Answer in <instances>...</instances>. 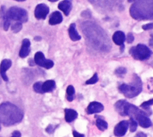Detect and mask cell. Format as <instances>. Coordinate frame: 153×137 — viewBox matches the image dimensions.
<instances>
[{
  "mask_svg": "<svg viewBox=\"0 0 153 137\" xmlns=\"http://www.w3.org/2000/svg\"><path fill=\"white\" fill-rule=\"evenodd\" d=\"M134 0H128V2H133V1H134Z\"/></svg>",
  "mask_w": 153,
  "mask_h": 137,
  "instance_id": "37",
  "label": "cell"
},
{
  "mask_svg": "<svg viewBox=\"0 0 153 137\" xmlns=\"http://www.w3.org/2000/svg\"><path fill=\"white\" fill-rule=\"evenodd\" d=\"M1 124H0V130H1Z\"/></svg>",
  "mask_w": 153,
  "mask_h": 137,
  "instance_id": "39",
  "label": "cell"
},
{
  "mask_svg": "<svg viewBox=\"0 0 153 137\" xmlns=\"http://www.w3.org/2000/svg\"><path fill=\"white\" fill-rule=\"evenodd\" d=\"M12 136H16V137H19L21 136V133L20 132L16 130L12 133Z\"/></svg>",
  "mask_w": 153,
  "mask_h": 137,
  "instance_id": "32",
  "label": "cell"
},
{
  "mask_svg": "<svg viewBox=\"0 0 153 137\" xmlns=\"http://www.w3.org/2000/svg\"><path fill=\"white\" fill-rule=\"evenodd\" d=\"M6 16L11 20H16L21 23L26 22L28 20V14L26 10L18 7H12L5 13Z\"/></svg>",
  "mask_w": 153,
  "mask_h": 137,
  "instance_id": "6",
  "label": "cell"
},
{
  "mask_svg": "<svg viewBox=\"0 0 153 137\" xmlns=\"http://www.w3.org/2000/svg\"><path fill=\"white\" fill-rule=\"evenodd\" d=\"M23 118L22 111L16 105L10 102L0 105V122L5 126L20 123Z\"/></svg>",
  "mask_w": 153,
  "mask_h": 137,
  "instance_id": "1",
  "label": "cell"
},
{
  "mask_svg": "<svg viewBox=\"0 0 153 137\" xmlns=\"http://www.w3.org/2000/svg\"><path fill=\"white\" fill-rule=\"evenodd\" d=\"M58 8L62 10L66 16H68L72 9V4L69 0H64L59 3Z\"/></svg>",
  "mask_w": 153,
  "mask_h": 137,
  "instance_id": "15",
  "label": "cell"
},
{
  "mask_svg": "<svg viewBox=\"0 0 153 137\" xmlns=\"http://www.w3.org/2000/svg\"><path fill=\"white\" fill-rule=\"evenodd\" d=\"M152 105H153V99L143 102L140 105V107L142 108H143V109L147 111H150V108H149Z\"/></svg>",
  "mask_w": 153,
  "mask_h": 137,
  "instance_id": "23",
  "label": "cell"
},
{
  "mask_svg": "<svg viewBox=\"0 0 153 137\" xmlns=\"http://www.w3.org/2000/svg\"><path fill=\"white\" fill-rule=\"evenodd\" d=\"M112 40L114 43L117 45L121 46L123 44L124 41L126 40L125 34L121 31H117L115 32L112 35Z\"/></svg>",
  "mask_w": 153,
  "mask_h": 137,
  "instance_id": "14",
  "label": "cell"
},
{
  "mask_svg": "<svg viewBox=\"0 0 153 137\" xmlns=\"http://www.w3.org/2000/svg\"><path fill=\"white\" fill-rule=\"evenodd\" d=\"M22 28V24L21 22H16L11 26V30L14 33L19 32Z\"/></svg>",
  "mask_w": 153,
  "mask_h": 137,
  "instance_id": "25",
  "label": "cell"
},
{
  "mask_svg": "<svg viewBox=\"0 0 153 137\" xmlns=\"http://www.w3.org/2000/svg\"><path fill=\"white\" fill-rule=\"evenodd\" d=\"M30 51V42L27 38H25L22 41V44L19 52V56L21 58H26Z\"/></svg>",
  "mask_w": 153,
  "mask_h": 137,
  "instance_id": "13",
  "label": "cell"
},
{
  "mask_svg": "<svg viewBox=\"0 0 153 137\" xmlns=\"http://www.w3.org/2000/svg\"><path fill=\"white\" fill-rule=\"evenodd\" d=\"M134 36L132 33L129 32L127 35V38H126V41L128 43H131L134 41Z\"/></svg>",
  "mask_w": 153,
  "mask_h": 137,
  "instance_id": "28",
  "label": "cell"
},
{
  "mask_svg": "<svg viewBox=\"0 0 153 137\" xmlns=\"http://www.w3.org/2000/svg\"><path fill=\"white\" fill-rule=\"evenodd\" d=\"M97 118L96 120V124L97 127L101 131H104L106 129H107L108 124V123L103 119H102L99 116H96Z\"/></svg>",
  "mask_w": 153,
  "mask_h": 137,
  "instance_id": "20",
  "label": "cell"
},
{
  "mask_svg": "<svg viewBox=\"0 0 153 137\" xmlns=\"http://www.w3.org/2000/svg\"><path fill=\"white\" fill-rule=\"evenodd\" d=\"M0 84H1V79H0Z\"/></svg>",
  "mask_w": 153,
  "mask_h": 137,
  "instance_id": "40",
  "label": "cell"
},
{
  "mask_svg": "<svg viewBox=\"0 0 153 137\" xmlns=\"http://www.w3.org/2000/svg\"><path fill=\"white\" fill-rule=\"evenodd\" d=\"M142 28L143 30H149L153 28V23H147L145 25H142Z\"/></svg>",
  "mask_w": 153,
  "mask_h": 137,
  "instance_id": "30",
  "label": "cell"
},
{
  "mask_svg": "<svg viewBox=\"0 0 153 137\" xmlns=\"http://www.w3.org/2000/svg\"><path fill=\"white\" fill-rule=\"evenodd\" d=\"M48 1H49L50 2H56V1H57L58 0H48Z\"/></svg>",
  "mask_w": 153,
  "mask_h": 137,
  "instance_id": "36",
  "label": "cell"
},
{
  "mask_svg": "<svg viewBox=\"0 0 153 137\" xmlns=\"http://www.w3.org/2000/svg\"><path fill=\"white\" fill-rule=\"evenodd\" d=\"M34 62L37 65L47 69L51 68L54 65V62L51 59H46L44 53L41 52H37L35 54Z\"/></svg>",
  "mask_w": 153,
  "mask_h": 137,
  "instance_id": "7",
  "label": "cell"
},
{
  "mask_svg": "<svg viewBox=\"0 0 153 137\" xmlns=\"http://www.w3.org/2000/svg\"><path fill=\"white\" fill-rule=\"evenodd\" d=\"M56 129V127H54V126H53L52 124H49L47 127L46 128V132L50 134L54 132V130Z\"/></svg>",
  "mask_w": 153,
  "mask_h": 137,
  "instance_id": "29",
  "label": "cell"
},
{
  "mask_svg": "<svg viewBox=\"0 0 153 137\" xmlns=\"http://www.w3.org/2000/svg\"><path fill=\"white\" fill-rule=\"evenodd\" d=\"M124 45L123 44L121 45V47H120V50L121 52H123L124 51Z\"/></svg>",
  "mask_w": 153,
  "mask_h": 137,
  "instance_id": "35",
  "label": "cell"
},
{
  "mask_svg": "<svg viewBox=\"0 0 153 137\" xmlns=\"http://www.w3.org/2000/svg\"><path fill=\"white\" fill-rule=\"evenodd\" d=\"M129 127H130V131L131 132H134L136 130V129L137 127V121L133 118H130V120H129Z\"/></svg>",
  "mask_w": 153,
  "mask_h": 137,
  "instance_id": "22",
  "label": "cell"
},
{
  "mask_svg": "<svg viewBox=\"0 0 153 137\" xmlns=\"http://www.w3.org/2000/svg\"><path fill=\"white\" fill-rule=\"evenodd\" d=\"M118 90L125 97L131 99L139 95L142 90V82L140 78L136 75H133L132 81L129 84H123Z\"/></svg>",
  "mask_w": 153,
  "mask_h": 137,
  "instance_id": "3",
  "label": "cell"
},
{
  "mask_svg": "<svg viewBox=\"0 0 153 137\" xmlns=\"http://www.w3.org/2000/svg\"><path fill=\"white\" fill-rule=\"evenodd\" d=\"M15 1H25L26 0H15Z\"/></svg>",
  "mask_w": 153,
  "mask_h": 137,
  "instance_id": "38",
  "label": "cell"
},
{
  "mask_svg": "<svg viewBox=\"0 0 153 137\" xmlns=\"http://www.w3.org/2000/svg\"><path fill=\"white\" fill-rule=\"evenodd\" d=\"M149 44L151 47H153V36H152L151 38H150V40L149 41Z\"/></svg>",
  "mask_w": 153,
  "mask_h": 137,
  "instance_id": "34",
  "label": "cell"
},
{
  "mask_svg": "<svg viewBox=\"0 0 153 137\" xmlns=\"http://www.w3.org/2000/svg\"><path fill=\"white\" fill-rule=\"evenodd\" d=\"M42 82H41V81L35 83L33 86V90L37 93L43 94L44 93L42 90Z\"/></svg>",
  "mask_w": 153,
  "mask_h": 137,
  "instance_id": "24",
  "label": "cell"
},
{
  "mask_svg": "<svg viewBox=\"0 0 153 137\" xmlns=\"http://www.w3.org/2000/svg\"><path fill=\"white\" fill-rule=\"evenodd\" d=\"M11 64H12V62L9 59H3L1 63L0 74H1L2 78L5 81H8V78L6 75V72L8 69H9L10 68V67L11 66Z\"/></svg>",
  "mask_w": 153,
  "mask_h": 137,
  "instance_id": "11",
  "label": "cell"
},
{
  "mask_svg": "<svg viewBox=\"0 0 153 137\" xmlns=\"http://www.w3.org/2000/svg\"><path fill=\"white\" fill-rule=\"evenodd\" d=\"M75 95V88L74 87L70 85L66 88V99L69 102H72L74 99Z\"/></svg>",
  "mask_w": 153,
  "mask_h": 137,
  "instance_id": "21",
  "label": "cell"
},
{
  "mask_svg": "<svg viewBox=\"0 0 153 137\" xmlns=\"http://www.w3.org/2000/svg\"><path fill=\"white\" fill-rule=\"evenodd\" d=\"M78 117L77 112L72 109L66 108L65 109V118L66 122L71 123Z\"/></svg>",
  "mask_w": 153,
  "mask_h": 137,
  "instance_id": "18",
  "label": "cell"
},
{
  "mask_svg": "<svg viewBox=\"0 0 153 137\" xmlns=\"http://www.w3.org/2000/svg\"><path fill=\"white\" fill-rule=\"evenodd\" d=\"M146 134H145V133L142 132H138L136 135V136H146Z\"/></svg>",
  "mask_w": 153,
  "mask_h": 137,
  "instance_id": "33",
  "label": "cell"
},
{
  "mask_svg": "<svg viewBox=\"0 0 153 137\" xmlns=\"http://www.w3.org/2000/svg\"><path fill=\"white\" fill-rule=\"evenodd\" d=\"M129 53L135 59L143 61L148 59L152 54L151 50L143 44H138L129 50Z\"/></svg>",
  "mask_w": 153,
  "mask_h": 137,
  "instance_id": "5",
  "label": "cell"
},
{
  "mask_svg": "<svg viewBox=\"0 0 153 137\" xmlns=\"http://www.w3.org/2000/svg\"><path fill=\"white\" fill-rule=\"evenodd\" d=\"M104 109L103 105L98 102H91L89 103L87 108V112L88 114H93L95 113H99Z\"/></svg>",
  "mask_w": 153,
  "mask_h": 137,
  "instance_id": "10",
  "label": "cell"
},
{
  "mask_svg": "<svg viewBox=\"0 0 153 137\" xmlns=\"http://www.w3.org/2000/svg\"><path fill=\"white\" fill-rule=\"evenodd\" d=\"M63 20V17L62 14L58 11H54L50 15L49 17V23L51 25H55L60 23Z\"/></svg>",
  "mask_w": 153,
  "mask_h": 137,
  "instance_id": "16",
  "label": "cell"
},
{
  "mask_svg": "<svg viewBox=\"0 0 153 137\" xmlns=\"http://www.w3.org/2000/svg\"><path fill=\"white\" fill-rule=\"evenodd\" d=\"M115 111L121 116H129L136 120L137 116L143 112L137 106L132 105L125 100H120L114 105Z\"/></svg>",
  "mask_w": 153,
  "mask_h": 137,
  "instance_id": "4",
  "label": "cell"
},
{
  "mask_svg": "<svg viewBox=\"0 0 153 137\" xmlns=\"http://www.w3.org/2000/svg\"><path fill=\"white\" fill-rule=\"evenodd\" d=\"M99 80V78H98V75L97 73H95L93 76L88 79L86 82H85V84L86 85H90V84H96Z\"/></svg>",
  "mask_w": 153,
  "mask_h": 137,
  "instance_id": "26",
  "label": "cell"
},
{
  "mask_svg": "<svg viewBox=\"0 0 153 137\" xmlns=\"http://www.w3.org/2000/svg\"><path fill=\"white\" fill-rule=\"evenodd\" d=\"M73 136H75V137H83L85 135L84 134H81V133H79L78 132H77L75 130H74L73 131Z\"/></svg>",
  "mask_w": 153,
  "mask_h": 137,
  "instance_id": "31",
  "label": "cell"
},
{
  "mask_svg": "<svg viewBox=\"0 0 153 137\" xmlns=\"http://www.w3.org/2000/svg\"><path fill=\"white\" fill-rule=\"evenodd\" d=\"M56 88V82L53 80H47L42 82V90L43 93H50Z\"/></svg>",
  "mask_w": 153,
  "mask_h": 137,
  "instance_id": "19",
  "label": "cell"
},
{
  "mask_svg": "<svg viewBox=\"0 0 153 137\" xmlns=\"http://www.w3.org/2000/svg\"><path fill=\"white\" fill-rule=\"evenodd\" d=\"M127 72V69L124 67H120L115 70V73L116 74V75L119 76H123V75L126 74Z\"/></svg>",
  "mask_w": 153,
  "mask_h": 137,
  "instance_id": "27",
  "label": "cell"
},
{
  "mask_svg": "<svg viewBox=\"0 0 153 137\" xmlns=\"http://www.w3.org/2000/svg\"><path fill=\"white\" fill-rule=\"evenodd\" d=\"M129 122L127 120H123L118 123L115 127L114 133L116 136H124L128 128Z\"/></svg>",
  "mask_w": 153,
  "mask_h": 137,
  "instance_id": "9",
  "label": "cell"
},
{
  "mask_svg": "<svg viewBox=\"0 0 153 137\" xmlns=\"http://www.w3.org/2000/svg\"><path fill=\"white\" fill-rule=\"evenodd\" d=\"M68 32L70 38L72 41H78L81 38V37L78 33L76 29V25L75 23H71L68 29Z\"/></svg>",
  "mask_w": 153,
  "mask_h": 137,
  "instance_id": "17",
  "label": "cell"
},
{
  "mask_svg": "<svg viewBox=\"0 0 153 137\" xmlns=\"http://www.w3.org/2000/svg\"><path fill=\"white\" fill-rule=\"evenodd\" d=\"M49 13V7L45 4H39L35 9V16L38 19H45Z\"/></svg>",
  "mask_w": 153,
  "mask_h": 137,
  "instance_id": "8",
  "label": "cell"
},
{
  "mask_svg": "<svg viewBox=\"0 0 153 137\" xmlns=\"http://www.w3.org/2000/svg\"><path fill=\"white\" fill-rule=\"evenodd\" d=\"M130 13L135 19H153V0H139L130 7Z\"/></svg>",
  "mask_w": 153,
  "mask_h": 137,
  "instance_id": "2",
  "label": "cell"
},
{
  "mask_svg": "<svg viewBox=\"0 0 153 137\" xmlns=\"http://www.w3.org/2000/svg\"><path fill=\"white\" fill-rule=\"evenodd\" d=\"M147 114L145 112H142L137 117L136 120L138 121L139 124L143 128H148L152 126V121L146 115Z\"/></svg>",
  "mask_w": 153,
  "mask_h": 137,
  "instance_id": "12",
  "label": "cell"
}]
</instances>
